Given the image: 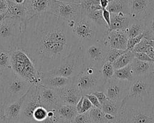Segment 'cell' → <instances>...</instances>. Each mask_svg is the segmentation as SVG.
Segmentation results:
<instances>
[{"label": "cell", "mask_w": 154, "mask_h": 123, "mask_svg": "<svg viewBox=\"0 0 154 123\" xmlns=\"http://www.w3.org/2000/svg\"><path fill=\"white\" fill-rule=\"evenodd\" d=\"M83 14L91 19L96 23V25L100 30L106 33H107L109 32V27L103 17L102 9L88 12L83 11Z\"/></svg>", "instance_id": "d4e9b609"}, {"label": "cell", "mask_w": 154, "mask_h": 123, "mask_svg": "<svg viewBox=\"0 0 154 123\" xmlns=\"http://www.w3.org/2000/svg\"><path fill=\"white\" fill-rule=\"evenodd\" d=\"M124 109L123 120L125 123H154V115L152 110L125 107Z\"/></svg>", "instance_id": "4fadbf2b"}, {"label": "cell", "mask_w": 154, "mask_h": 123, "mask_svg": "<svg viewBox=\"0 0 154 123\" xmlns=\"http://www.w3.org/2000/svg\"><path fill=\"white\" fill-rule=\"evenodd\" d=\"M55 90L59 95L61 105H76L83 96L81 91L73 83Z\"/></svg>", "instance_id": "e0dca14e"}, {"label": "cell", "mask_w": 154, "mask_h": 123, "mask_svg": "<svg viewBox=\"0 0 154 123\" xmlns=\"http://www.w3.org/2000/svg\"><path fill=\"white\" fill-rule=\"evenodd\" d=\"M5 123H27L20 119L17 120H6Z\"/></svg>", "instance_id": "db71d44e"}, {"label": "cell", "mask_w": 154, "mask_h": 123, "mask_svg": "<svg viewBox=\"0 0 154 123\" xmlns=\"http://www.w3.org/2000/svg\"><path fill=\"white\" fill-rule=\"evenodd\" d=\"M93 107V105H92L90 100H89L85 95H84L83 104H82V113L89 112V111Z\"/></svg>", "instance_id": "b9f144b4"}, {"label": "cell", "mask_w": 154, "mask_h": 123, "mask_svg": "<svg viewBox=\"0 0 154 123\" xmlns=\"http://www.w3.org/2000/svg\"><path fill=\"white\" fill-rule=\"evenodd\" d=\"M51 0H26L24 5L27 10V20L35 15L49 12Z\"/></svg>", "instance_id": "ac0fdd59"}, {"label": "cell", "mask_w": 154, "mask_h": 123, "mask_svg": "<svg viewBox=\"0 0 154 123\" xmlns=\"http://www.w3.org/2000/svg\"><path fill=\"white\" fill-rule=\"evenodd\" d=\"M145 30L146 26L144 20L139 21L134 20V21L124 31L128 38H131L143 33Z\"/></svg>", "instance_id": "484cf974"}, {"label": "cell", "mask_w": 154, "mask_h": 123, "mask_svg": "<svg viewBox=\"0 0 154 123\" xmlns=\"http://www.w3.org/2000/svg\"><path fill=\"white\" fill-rule=\"evenodd\" d=\"M150 73H151V74H152L153 76H154V62L152 64V68H151V70H150Z\"/></svg>", "instance_id": "680465c9"}, {"label": "cell", "mask_w": 154, "mask_h": 123, "mask_svg": "<svg viewBox=\"0 0 154 123\" xmlns=\"http://www.w3.org/2000/svg\"><path fill=\"white\" fill-rule=\"evenodd\" d=\"M9 1L12 2H14V0H9Z\"/></svg>", "instance_id": "6125c7cd"}, {"label": "cell", "mask_w": 154, "mask_h": 123, "mask_svg": "<svg viewBox=\"0 0 154 123\" xmlns=\"http://www.w3.org/2000/svg\"><path fill=\"white\" fill-rule=\"evenodd\" d=\"M102 15H103V17L107 23L109 27L110 28V12L107 9H102Z\"/></svg>", "instance_id": "c3c4849f"}, {"label": "cell", "mask_w": 154, "mask_h": 123, "mask_svg": "<svg viewBox=\"0 0 154 123\" xmlns=\"http://www.w3.org/2000/svg\"><path fill=\"white\" fill-rule=\"evenodd\" d=\"M110 48L102 41H96L83 49L82 56L84 65L101 69L106 62Z\"/></svg>", "instance_id": "30bf717a"}, {"label": "cell", "mask_w": 154, "mask_h": 123, "mask_svg": "<svg viewBox=\"0 0 154 123\" xmlns=\"http://www.w3.org/2000/svg\"><path fill=\"white\" fill-rule=\"evenodd\" d=\"M150 46L148 40L143 38L133 49V52H145L148 47Z\"/></svg>", "instance_id": "ab89813d"}, {"label": "cell", "mask_w": 154, "mask_h": 123, "mask_svg": "<svg viewBox=\"0 0 154 123\" xmlns=\"http://www.w3.org/2000/svg\"><path fill=\"white\" fill-rule=\"evenodd\" d=\"M79 47L68 22L49 12L23 24L18 46L42 74L56 68Z\"/></svg>", "instance_id": "6da1fadb"}, {"label": "cell", "mask_w": 154, "mask_h": 123, "mask_svg": "<svg viewBox=\"0 0 154 123\" xmlns=\"http://www.w3.org/2000/svg\"><path fill=\"white\" fill-rule=\"evenodd\" d=\"M149 41V44L154 48V40H148Z\"/></svg>", "instance_id": "91938a15"}, {"label": "cell", "mask_w": 154, "mask_h": 123, "mask_svg": "<svg viewBox=\"0 0 154 123\" xmlns=\"http://www.w3.org/2000/svg\"><path fill=\"white\" fill-rule=\"evenodd\" d=\"M23 24L19 19L6 17L0 23V47L9 51L17 49Z\"/></svg>", "instance_id": "52a82bcc"}, {"label": "cell", "mask_w": 154, "mask_h": 123, "mask_svg": "<svg viewBox=\"0 0 154 123\" xmlns=\"http://www.w3.org/2000/svg\"><path fill=\"white\" fill-rule=\"evenodd\" d=\"M6 16H7V13L0 14V23L4 20V19L6 17Z\"/></svg>", "instance_id": "11a10c76"}, {"label": "cell", "mask_w": 154, "mask_h": 123, "mask_svg": "<svg viewBox=\"0 0 154 123\" xmlns=\"http://www.w3.org/2000/svg\"><path fill=\"white\" fill-rule=\"evenodd\" d=\"M128 39L124 30H115L108 32L102 42L110 49L127 50Z\"/></svg>", "instance_id": "2e32d148"}, {"label": "cell", "mask_w": 154, "mask_h": 123, "mask_svg": "<svg viewBox=\"0 0 154 123\" xmlns=\"http://www.w3.org/2000/svg\"><path fill=\"white\" fill-rule=\"evenodd\" d=\"M48 110L42 106L37 107L33 114V123L40 122L44 121L48 116Z\"/></svg>", "instance_id": "d590c367"}, {"label": "cell", "mask_w": 154, "mask_h": 123, "mask_svg": "<svg viewBox=\"0 0 154 123\" xmlns=\"http://www.w3.org/2000/svg\"><path fill=\"white\" fill-rule=\"evenodd\" d=\"M122 102L114 101L110 99H107L102 104V110L106 113H108L118 118L122 108Z\"/></svg>", "instance_id": "4316f807"}, {"label": "cell", "mask_w": 154, "mask_h": 123, "mask_svg": "<svg viewBox=\"0 0 154 123\" xmlns=\"http://www.w3.org/2000/svg\"><path fill=\"white\" fill-rule=\"evenodd\" d=\"M109 123H125V122H124L123 119H116L115 121L110 122Z\"/></svg>", "instance_id": "6f0895ef"}, {"label": "cell", "mask_w": 154, "mask_h": 123, "mask_svg": "<svg viewBox=\"0 0 154 123\" xmlns=\"http://www.w3.org/2000/svg\"><path fill=\"white\" fill-rule=\"evenodd\" d=\"M8 3L9 8L6 17L19 19L23 23L27 21V10L24 4H17L9 0H8Z\"/></svg>", "instance_id": "44dd1931"}, {"label": "cell", "mask_w": 154, "mask_h": 123, "mask_svg": "<svg viewBox=\"0 0 154 123\" xmlns=\"http://www.w3.org/2000/svg\"><path fill=\"white\" fill-rule=\"evenodd\" d=\"M56 1L61 2H67V3H80L82 0H56Z\"/></svg>", "instance_id": "f5cc1de1"}, {"label": "cell", "mask_w": 154, "mask_h": 123, "mask_svg": "<svg viewBox=\"0 0 154 123\" xmlns=\"http://www.w3.org/2000/svg\"><path fill=\"white\" fill-rule=\"evenodd\" d=\"M1 104H4V88L3 74L2 71H0V105Z\"/></svg>", "instance_id": "bcb514c9"}, {"label": "cell", "mask_w": 154, "mask_h": 123, "mask_svg": "<svg viewBox=\"0 0 154 123\" xmlns=\"http://www.w3.org/2000/svg\"><path fill=\"white\" fill-rule=\"evenodd\" d=\"M80 3L83 11L85 12L102 9L100 0H83Z\"/></svg>", "instance_id": "836d02e7"}, {"label": "cell", "mask_w": 154, "mask_h": 123, "mask_svg": "<svg viewBox=\"0 0 154 123\" xmlns=\"http://www.w3.org/2000/svg\"><path fill=\"white\" fill-rule=\"evenodd\" d=\"M84 67L82 49L79 47L68 56L55 68L43 74V76L56 75L67 78L78 76Z\"/></svg>", "instance_id": "ba28073f"}, {"label": "cell", "mask_w": 154, "mask_h": 123, "mask_svg": "<svg viewBox=\"0 0 154 123\" xmlns=\"http://www.w3.org/2000/svg\"><path fill=\"white\" fill-rule=\"evenodd\" d=\"M146 30L144 38L148 40H154V9L144 20Z\"/></svg>", "instance_id": "f546056e"}, {"label": "cell", "mask_w": 154, "mask_h": 123, "mask_svg": "<svg viewBox=\"0 0 154 123\" xmlns=\"http://www.w3.org/2000/svg\"><path fill=\"white\" fill-rule=\"evenodd\" d=\"M40 100L42 106L47 110L57 109L60 104L59 95L55 89L45 87L43 85L38 86Z\"/></svg>", "instance_id": "9a60e30c"}, {"label": "cell", "mask_w": 154, "mask_h": 123, "mask_svg": "<svg viewBox=\"0 0 154 123\" xmlns=\"http://www.w3.org/2000/svg\"><path fill=\"white\" fill-rule=\"evenodd\" d=\"M106 9L110 13L122 12L125 14L130 15L127 0H111Z\"/></svg>", "instance_id": "83f0119b"}, {"label": "cell", "mask_w": 154, "mask_h": 123, "mask_svg": "<svg viewBox=\"0 0 154 123\" xmlns=\"http://www.w3.org/2000/svg\"><path fill=\"white\" fill-rule=\"evenodd\" d=\"M106 81L100 69L84 65L79 75L75 77L73 84L83 95H86L96 91H102Z\"/></svg>", "instance_id": "8992f818"}, {"label": "cell", "mask_w": 154, "mask_h": 123, "mask_svg": "<svg viewBox=\"0 0 154 123\" xmlns=\"http://www.w3.org/2000/svg\"><path fill=\"white\" fill-rule=\"evenodd\" d=\"M93 94H94L97 98V99L99 100V101L100 102L101 105L102 103L104 102L107 99H108V98L107 97V96L106 95L105 93L103 91H96V92H93Z\"/></svg>", "instance_id": "f6af8a7d"}, {"label": "cell", "mask_w": 154, "mask_h": 123, "mask_svg": "<svg viewBox=\"0 0 154 123\" xmlns=\"http://www.w3.org/2000/svg\"><path fill=\"white\" fill-rule=\"evenodd\" d=\"M25 1H26V0H14V3H16L17 4H23L25 3Z\"/></svg>", "instance_id": "9f6ffc18"}, {"label": "cell", "mask_w": 154, "mask_h": 123, "mask_svg": "<svg viewBox=\"0 0 154 123\" xmlns=\"http://www.w3.org/2000/svg\"><path fill=\"white\" fill-rule=\"evenodd\" d=\"M57 112L62 119L70 123L73 121L79 114L76 105H61L57 108Z\"/></svg>", "instance_id": "cb8c5ba5"}, {"label": "cell", "mask_w": 154, "mask_h": 123, "mask_svg": "<svg viewBox=\"0 0 154 123\" xmlns=\"http://www.w3.org/2000/svg\"><path fill=\"white\" fill-rule=\"evenodd\" d=\"M145 37V33L144 32L142 34H139V36H137L134 38H131L128 39V45H127V50L132 51L134 47L141 41Z\"/></svg>", "instance_id": "f35d334b"}, {"label": "cell", "mask_w": 154, "mask_h": 123, "mask_svg": "<svg viewBox=\"0 0 154 123\" xmlns=\"http://www.w3.org/2000/svg\"><path fill=\"white\" fill-rule=\"evenodd\" d=\"M7 120L6 112H5V105L4 104L0 105V121H6Z\"/></svg>", "instance_id": "681fc988"}, {"label": "cell", "mask_w": 154, "mask_h": 123, "mask_svg": "<svg viewBox=\"0 0 154 123\" xmlns=\"http://www.w3.org/2000/svg\"><path fill=\"white\" fill-rule=\"evenodd\" d=\"M42 106L38 86L32 85L27 92L22 108L19 119L27 122L33 123V114L35 109Z\"/></svg>", "instance_id": "7c38bea8"}, {"label": "cell", "mask_w": 154, "mask_h": 123, "mask_svg": "<svg viewBox=\"0 0 154 123\" xmlns=\"http://www.w3.org/2000/svg\"><path fill=\"white\" fill-rule=\"evenodd\" d=\"M72 123H92L89 112L79 113Z\"/></svg>", "instance_id": "60d3db41"}, {"label": "cell", "mask_w": 154, "mask_h": 123, "mask_svg": "<svg viewBox=\"0 0 154 123\" xmlns=\"http://www.w3.org/2000/svg\"><path fill=\"white\" fill-rule=\"evenodd\" d=\"M115 70L112 65V63H110L107 61H106L103 64L100 69L102 75L106 81L113 77Z\"/></svg>", "instance_id": "8d00e7d4"}, {"label": "cell", "mask_w": 154, "mask_h": 123, "mask_svg": "<svg viewBox=\"0 0 154 123\" xmlns=\"http://www.w3.org/2000/svg\"><path fill=\"white\" fill-rule=\"evenodd\" d=\"M130 81L112 78L106 81L102 91L110 100L122 102L129 91Z\"/></svg>", "instance_id": "8fae6325"}, {"label": "cell", "mask_w": 154, "mask_h": 123, "mask_svg": "<svg viewBox=\"0 0 154 123\" xmlns=\"http://www.w3.org/2000/svg\"><path fill=\"white\" fill-rule=\"evenodd\" d=\"M74 78L56 75L43 76L40 85H43L48 88L57 89L73 84Z\"/></svg>", "instance_id": "d6986e66"}, {"label": "cell", "mask_w": 154, "mask_h": 123, "mask_svg": "<svg viewBox=\"0 0 154 123\" xmlns=\"http://www.w3.org/2000/svg\"><path fill=\"white\" fill-rule=\"evenodd\" d=\"M11 67L19 76L32 85L41 84L43 74L36 69L29 57L20 49L11 51Z\"/></svg>", "instance_id": "3957f363"}, {"label": "cell", "mask_w": 154, "mask_h": 123, "mask_svg": "<svg viewBox=\"0 0 154 123\" xmlns=\"http://www.w3.org/2000/svg\"><path fill=\"white\" fill-rule=\"evenodd\" d=\"M83 97H84V95H83L82 97V98H80V100H79L78 104L76 105V110H77V112H78L79 113H82V104H83Z\"/></svg>", "instance_id": "816d5d0a"}, {"label": "cell", "mask_w": 154, "mask_h": 123, "mask_svg": "<svg viewBox=\"0 0 154 123\" xmlns=\"http://www.w3.org/2000/svg\"><path fill=\"white\" fill-rule=\"evenodd\" d=\"M72 30L82 50L96 41H102L107 33L100 30L91 19L83 14L75 22Z\"/></svg>", "instance_id": "277c9868"}, {"label": "cell", "mask_w": 154, "mask_h": 123, "mask_svg": "<svg viewBox=\"0 0 154 123\" xmlns=\"http://www.w3.org/2000/svg\"><path fill=\"white\" fill-rule=\"evenodd\" d=\"M85 96L88 98L89 100H90V102H91V104L93 105V106L102 109V105H101V104L100 103V102L97 99V98L94 94H87Z\"/></svg>", "instance_id": "ee69618b"}, {"label": "cell", "mask_w": 154, "mask_h": 123, "mask_svg": "<svg viewBox=\"0 0 154 123\" xmlns=\"http://www.w3.org/2000/svg\"><path fill=\"white\" fill-rule=\"evenodd\" d=\"M152 112H153V115H154V104H153V108H152Z\"/></svg>", "instance_id": "94428289"}, {"label": "cell", "mask_w": 154, "mask_h": 123, "mask_svg": "<svg viewBox=\"0 0 154 123\" xmlns=\"http://www.w3.org/2000/svg\"><path fill=\"white\" fill-rule=\"evenodd\" d=\"M49 12L56 17L66 20L70 26H73L83 15L81 3H67L51 0Z\"/></svg>", "instance_id": "9c48e42d"}, {"label": "cell", "mask_w": 154, "mask_h": 123, "mask_svg": "<svg viewBox=\"0 0 154 123\" xmlns=\"http://www.w3.org/2000/svg\"><path fill=\"white\" fill-rule=\"evenodd\" d=\"M147 54H148L150 58H152L154 60V48L152 47L150 45L148 47L147 50L145 52Z\"/></svg>", "instance_id": "f907efd6"}, {"label": "cell", "mask_w": 154, "mask_h": 123, "mask_svg": "<svg viewBox=\"0 0 154 123\" xmlns=\"http://www.w3.org/2000/svg\"><path fill=\"white\" fill-rule=\"evenodd\" d=\"M8 8V0H0V14L7 13Z\"/></svg>", "instance_id": "7dc6e473"}, {"label": "cell", "mask_w": 154, "mask_h": 123, "mask_svg": "<svg viewBox=\"0 0 154 123\" xmlns=\"http://www.w3.org/2000/svg\"><path fill=\"white\" fill-rule=\"evenodd\" d=\"M134 57V52L127 50L123 54H122L114 62H113L112 65L115 70L122 68L130 64Z\"/></svg>", "instance_id": "f1b7e54d"}, {"label": "cell", "mask_w": 154, "mask_h": 123, "mask_svg": "<svg viewBox=\"0 0 154 123\" xmlns=\"http://www.w3.org/2000/svg\"><path fill=\"white\" fill-rule=\"evenodd\" d=\"M35 123H70L62 119L57 112V109L48 110V113L47 118L43 121L40 122H35Z\"/></svg>", "instance_id": "e575fe53"}, {"label": "cell", "mask_w": 154, "mask_h": 123, "mask_svg": "<svg viewBox=\"0 0 154 123\" xmlns=\"http://www.w3.org/2000/svg\"><path fill=\"white\" fill-rule=\"evenodd\" d=\"M5 121H0V123H5Z\"/></svg>", "instance_id": "be15d7a7"}, {"label": "cell", "mask_w": 154, "mask_h": 123, "mask_svg": "<svg viewBox=\"0 0 154 123\" xmlns=\"http://www.w3.org/2000/svg\"><path fill=\"white\" fill-rule=\"evenodd\" d=\"M4 88V105H7L19 100L27 94L32 84L25 80L11 68L2 72Z\"/></svg>", "instance_id": "5b68a950"}, {"label": "cell", "mask_w": 154, "mask_h": 123, "mask_svg": "<svg viewBox=\"0 0 154 123\" xmlns=\"http://www.w3.org/2000/svg\"><path fill=\"white\" fill-rule=\"evenodd\" d=\"M11 68V51L0 47V71Z\"/></svg>", "instance_id": "d6a6232c"}, {"label": "cell", "mask_w": 154, "mask_h": 123, "mask_svg": "<svg viewBox=\"0 0 154 123\" xmlns=\"http://www.w3.org/2000/svg\"><path fill=\"white\" fill-rule=\"evenodd\" d=\"M127 50H122V49H110L108 55L107 56L106 61L113 63L119 57L123 54Z\"/></svg>", "instance_id": "74e56055"}, {"label": "cell", "mask_w": 154, "mask_h": 123, "mask_svg": "<svg viewBox=\"0 0 154 123\" xmlns=\"http://www.w3.org/2000/svg\"><path fill=\"white\" fill-rule=\"evenodd\" d=\"M122 104L127 108L152 110L154 104V76L151 73L135 77L130 82L129 91Z\"/></svg>", "instance_id": "7a4b0ae2"}, {"label": "cell", "mask_w": 154, "mask_h": 123, "mask_svg": "<svg viewBox=\"0 0 154 123\" xmlns=\"http://www.w3.org/2000/svg\"><path fill=\"white\" fill-rule=\"evenodd\" d=\"M89 116H90L92 123H109L105 116V113L101 108L93 106L89 111Z\"/></svg>", "instance_id": "1f68e13d"}, {"label": "cell", "mask_w": 154, "mask_h": 123, "mask_svg": "<svg viewBox=\"0 0 154 123\" xmlns=\"http://www.w3.org/2000/svg\"><path fill=\"white\" fill-rule=\"evenodd\" d=\"M153 63L141 61L134 57L130 64L134 77L143 76L150 73Z\"/></svg>", "instance_id": "603a6c76"}, {"label": "cell", "mask_w": 154, "mask_h": 123, "mask_svg": "<svg viewBox=\"0 0 154 123\" xmlns=\"http://www.w3.org/2000/svg\"><path fill=\"white\" fill-rule=\"evenodd\" d=\"M82 1H83V0H82Z\"/></svg>", "instance_id": "e7e4bbea"}, {"label": "cell", "mask_w": 154, "mask_h": 123, "mask_svg": "<svg viewBox=\"0 0 154 123\" xmlns=\"http://www.w3.org/2000/svg\"><path fill=\"white\" fill-rule=\"evenodd\" d=\"M25 95L26 94L24 95L17 101L5 105V112L7 120L19 119Z\"/></svg>", "instance_id": "7402d4cb"}, {"label": "cell", "mask_w": 154, "mask_h": 123, "mask_svg": "<svg viewBox=\"0 0 154 123\" xmlns=\"http://www.w3.org/2000/svg\"><path fill=\"white\" fill-rule=\"evenodd\" d=\"M134 21L130 15L122 12L110 13V26L109 32L115 30H125Z\"/></svg>", "instance_id": "ffe728a7"}, {"label": "cell", "mask_w": 154, "mask_h": 123, "mask_svg": "<svg viewBox=\"0 0 154 123\" xmlns=\"http://www.w3.org/2000/svg\"><path fill=\"white\" fill-rule=\"evenodd\" d=\"M134 55L136 58L141 61L147 62H154V60L146 52H136L134 53Z\"/></svg>", "instance_id": "7bdbcfd3"}, {"label": "cell", "mask_w": 154, "mask_h": 123, "mask_svg": "<svg viewBox=\"0 0 154 123\" xmlns=\"http://www.w3.org/2000/svg\"><path fill=\"white\" fill-rule=\"evenodd\" d=\"M121 80H126L128 81H131L135 77L133 73L131 64L123 67L122 68L115 70L113 77Z\"/></svg>", "instance_id": "4dcf8cb0"}, {"label": "cell", "mask_w": 154, "mask_h": 123, "mask_svg": "<svg viewBox=\"0 0 154 123\" xmlns=\"http://www.w3.org/2000/svg\"><path fill=\"white\" fill-rule=\"evenodd\" d=\"M130 16L136 20L143 21L154 9V0H127Z\"/></svg>", "instance_id": "5bb4252c"}]
</instances>
